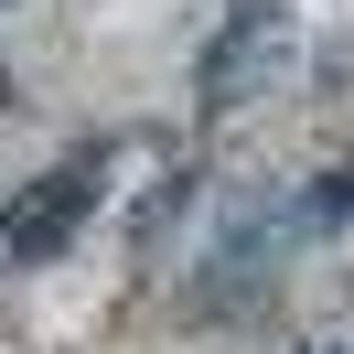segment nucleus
<instances>
[{
  "label": "nucleus",
  "mask_w": 354,
  "mask_h": 354,
  "mask_svg": "<svg viewBox=\"0 0 354 354\" xmlns=\"http://www.w3.org/2000/svg\"><path fill=\"white\" fill-rule=\"evenodd\" d=\"M97 204H108V151L54 161L44 183H22V194L0 204V268H44V258H65V247L86 236Z\"/></svg>",
  "instance_id": "obj_1"
},
{
  "label": "nucleus",
  "mask_w": 354,
  "mask_h": 354,
  "mask_svg": "<svg viewBox=\"0 0 354 354\" xmlns=\"http://www.w3.org/2000/svg\"><path fill=\"white\" fill-rule=\"evenodd\" d=\"M311 354H354V344H311Z\"/></svg>",
  "instance_id": "obj_3"
},
{
  "label": "nucleus",
  "mask_w": 354,
  "mask_h": 354,
  "mask_svg": "<svg viewBox=\"0 0 354 354\" xmlns=\"http://www.w3.org/2000/svg\"><path fill=\"white\" fill-rule=\"evenodd\" d=\"M279 54H290V11L279 0H236V11H225V32L215 44H204V108H247V97H258V75H279Z\"/></svg>",
  "instance_id": "obj_2"
}]
</instances>
